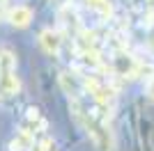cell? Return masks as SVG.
Returning <instances> with one entry per match:
<instances>
[{"mask_svg": "<svg viewBox=\"0 0 154 151\" xmlns=\"http://www.w3.org/2000/svg\"><path fill=\"white\" fill-rule=\"evenodd\" d=\"M7 21H9L14 28H26L32 21V9L30 7H23V5L14 7L12 12H9V16H7Z\"/></svg>", "mask_w": 154, "mask_h": 151, "instance_id": "cell-1", "label": "cell"}, {"mask_svg": "<svg viewBox=\"0 0 154 151\" xmlns=\"http://www.w3.org/2000/svg\"><path fill=\"white\" fill-rule=\"evenodd\" d=\"M39 44H42V48H44L46 53L55 55L60 50V46H62V39H60V34L55 30H44L39 34Z\"/></svg>", "mask_w": 154, "mask_h": 151, "instance_id": "cell-2", "label": "cell"}, {"mask_svg": "<svg viewBox=\"0 0 154 151\" xmlns=\"http://www.w3.org/2000/svg\"><path fill=\"white\" fill-rule=\"evenodd\" d=\"M19 87H21V82H19V78H16V73H0V92L2 94H7V96H14L16 92H19Z\"/></svg>", "mask_w": 154, "mask_h": 151, "instance_id": "cell-3", "label": "cell"}, {"mask_svg": "<svg viewBox=\"0 0 154 151\" xmlns=\"http://www.w3.org/2000/svg\"><path fill=\"white\" fill-rule=\"evenodd\" d=\"M16 69V57L9 50H0V73H12Z\"/></svg>", "mask_w": 154, "mask_h": 151, "instance_id": "cell-4", "label": "cell"}, {"mask_svg": "<svg viewBox=\"0 0 154 151\" xmlns=\"http://www.w3.org/2000/svg\"><path fill=\"white\" fill-rule=\"evenodd\" d=\"M88 5H90L92 9H99V12H101V16H110V5H108V0H88Z\"/></svg>", "mask_w": 154, "mask_h": 151, "instance_id": "cell-5", "label": "cell"}, {"mask_svg": "<svg viewBox=\"0 0 154 151\" xmlns=\"http://www.w3.org/2000/svg\"><path fill=\"white\" fill-rule=\"evenodd\" d=\"M115 62L120 64V67H124V55H120V57H117V60H115ZM131 67H134V62L129 60V62H127V69H131Z\"/></svg>", "mask_w": 154, "mask_h": 151, "instance_id": "cell-6", "label": "cell"}, {"mask_svg": "<svg viewBox=\"0 0 154 151\" xmlns=\"http://www.w3.org/2000/svg\"><path fill=\"white\" fill-rule=\"evenodd\" d=\"M147 94H149V99H154V80L149 82V87H147Z\"/></svg>", "mask_w": 154, "mask_h": 151, "instance_id": "cell-7", "label": "cell"}, {"mask_svg": "<svg viewBox=\"0 0 154 151\" xmlns=\"http://www.w3.org/2000/svg\"><path fill=\"white\" fill-rule=\"evenodd\" d=\"M0 2H2V0H0Z\"/></svg>", "mask_w": 154, "mask_h": 151, "instance_id": "cell-8", "label": "cell"}]
</instances>
